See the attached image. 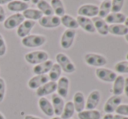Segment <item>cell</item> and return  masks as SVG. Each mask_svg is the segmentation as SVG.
I'll return each mask as SVG.
<instances>
[{"label":"cell","mask_w":128,"mask_h":119,"mask_svg":"<svg viewBox=\"0 0 128 119\" xmlns=\"http://www.w3.org/2000/svg\"><path fill=\"white\" fill-rule=\"evenodd\" d=\"M98 14V6L96 4H92V3H86L83 4L78 10V15L81 17H97Z\"/></svg>","instance_id":"ba28073f"},{"label":"cell","mask_w":128,"mask_h":119,"mask_svg":"<svg viewBox=\"0 0 128 119\" xmlns=\"http://www.w3.org/2000/svg\"><path fill=\"white\" fill-rule=\"evenodd\" d=\"M122 103V99L120 96L112 95L106 100L104 104V111L106 114H112L115 112L118 106Z\"/></svg>","instance_id":"30bf717a"},{"label":"cell","mask_w":128,"mask_h":119,"mask_svg":"<svg viewBox=\"0 0 128 119\" xmlns=\"http://www.w3.org/2000/svg\"><path fill=\"white\" fill-rule=\"evenodd\" d=\"M112 12H120L123 9L125 0H112Z\"/></svg>","instance_id":"e575fe53"},{"label":"cell","mask_w":128,"mask_h":119,"mask_svg":"<svg viewBox=\"0 0 128 119\" xmlns=\"http://www.w3.org/2000/svg\"><path fill=\"white\" fill-rule=\"evenodd\" d=\"M73 105L75 108V111L77 113L81 112L82 111H84L86 108V97L83 92L81 91H77L74 95H73Z\"/></svg>","instance_id":"44dd1931"},{"label":"cell","mask_w":128,"mask_h":119,"mask_svg":"<svg viewBox=\"0 0 128 119\" xmlns=\"http://www.w3.org/2000/svg\"><path fill=\"white\" fill-rule=\"evenodd\" d=\"M124 24H125L126 26L127 27V29H128V17H126V20H125V23H124Z\"/></svg>","instance_id":"f6af8a7d"},{"label":"cell","mask_w":128,"mask_h":119,"mask_svg":"<svg viewBox=\"0 0 128 119\" xmlns=\"http://www.w3.org/2000/svg\"><path fill=\"white\" fill-rule=\"evenodd\" d=\"M84 60L86 64L92 67L101 68L104 67L107 64V60L103 55L98 53H86L84 57Z\"/></svg>","instance_id":"277c9868"},{"label":"cell","mask_w":128,"mask_h":119,"mask_svg":"<svg viewBox=\"0 0 128 119\" xmlns=\"http://www.w3.org/2000/svg\"><path fill=\"white\" fill-rule=\"evenodd\" d=\"M22 14L24 16V19L35 21V22L37 20L38 21L43 17V14L40 10H38V9H32V8H28L24 11H23Z\"/></svg>","instance_id":"4316f807"},{"label":"cell","mask_w":128,"mask_h":119,"mask_svg":"<svg viewBox=\"0 0 128 119\" xmlns=\"http://www.w3.org/2000/svg\"><path fill=\"white\" fill-rule=\"evenodd\" d=\"M116 114L128 117V104H120L115 111Z\"/></svg>","instance_id":"d590c367"},{"label":"cell","mask_w":128,"mask_h":119,"mask_svg":"<svg viewBox=\"0 0 128 119\" xmlns=\"http://www.w3.org/2000/svg\"><path fill=\"white\" fill-rule=\"evenodd\" d=\"M20 1H22V2H24V3H28L29 2H30V0H20Z\"/></svg>","instance_id":"f907efd6"},{"label":"cell","mask_w":128,"mask_h":119,"mask_svg":"<svg viewBox=\"0 0 128 119\" xmlns=\"http://www.w3.org/2000/svg\"><path fill=\"white\" fill-rule=\"evenodd\" d=\"M7 8L9 10L15 12V13H21L29 8V4L20 0H12L7 4Z\"/></svg>","instance_id":"cb8c5ba5"},{"label":"cell","mask_w":128,"mask_h":119,"mask_svg":"<svg viewBox=\"0 0 128 119\" xmlns=\"http://www.w3.org/2000/svg\"><path fill=\"white\" fill-rule=\"evenodd\" d=\"M38 24L43 28H46V29L57 28V27H58L61 24L60 17L56 15L43 16L38 20Z\"/></svg>","instance_id":"9c48e42d"},{"label":"cell","mask_w":128,"mask_h":119,"mask_svg":"<svg viewBox=\"0 0 128 119\" xmlns=\"http://www.w3.org/2000/svg\"><path fill=\"white\" fill-rule=\"evenodd\" d=\"M12 0H0V5L4 4H8L10 2H12Z\"/></svg>","instance_id":"ee69618b"},{"label":"cell","mask_w":128,"mask_h":119,"mask_svg":"<svg viewBox=\"0 0 128 119\" xmlns=\"http://www.w3.org/2000/svg\"><path fill=\"white\" fill-rule=\"evenodd\" d=\"M100 98H101L100 91H98V90L92 91L88 95L87 98L86 99V108H84V110H95L100 104Z\"/></svg>","instance_id":"7c38bea8"},{"label":"cell","mask_w":128,"mask_h":119,"mask_svg":"<svg viewBox=\"0 0 128 119\" xmlns=\"http://www.w3.org/2000/svg\"><path fill=\"white\" fill-rule=\"evenodd\" d=\"M75 112L76 111H75V108L74 105H73L72 101H68L67 103L64 104V109H63V111L60 115V118L61 119H71L72 118Z\"/></svg>","instance_id":"f1b7e54d"},{"label":"cell","mask_w":128,"mask_h":119,"mask_svg":"<svg viewBox=\"0 0 128 119\" xmlns=\"http://www.w3.org/2000/svg\"><path fill=\"white\" fill-rule=\"evenodd\" d=\"M61 74H62V69L60 68V66L55 63L53 64L52 67L51 68L50 71L48 72V77H49V80L52 81V82H57L61 77Z\"/></svg>","instance_id":"d6a6232c"},{"label":"cell","mask_w":128,"mask_h":119,"mask_svg":"<svg viewBox=\"0 0 128 119\" xmlns=\"http://www.w3.org/2000/svg\"><path fill=\"white\" fill-rule=\"evenodd\" d=\"M24 119H42V118H38V117L33 116V115H26Z\"/></svg>","instance_id":"b9f144b4"},{"label":"cell","mask_w":128,"mask_h":119,"mask_svg":"<svg viewBox=\"0 0 128 119\" xmlns=\"http://www.w3.org/2000/svg\"><path fill=\"white\" fill-rule=\"evenodd\" d=\"M124 86H125V77L122 75L117 76L115 80L112 82V95L120 97L124 93Z\"/></svg>","instance_id":"603a6c76"},{"label":"cell","mask_w":128,"mask_h":119,"mask_svg":"<svg viewBox=\"0 0 128 119\" xmlns=\"http://www.w3.org/2000/svg\"><path fill=\"white\" fill-rule=\"evenodd\" d=\"M6 18V14H5L4 9L2 5H0V23H3Z\"/></svg>","instance_id":"f35d334b"},{"label":"cell","mask_w":128,"mask_h":119,"mask_svg":"<svg viewBox=\"0 0 128 119\" xmlns=\"http://www.w3.org/2000/svg\"><path fill=\"white\" fill-rule=\"evenodd\" d=\"M51 119H61V118H60V117H57V116H56V117H52Z\"/></svg>","instance_id":"c3c4849f"},{"label":"cell","mask_w":128,"mask_h":119,"mask_svg":"<svg viewBox=\"0 0 128 119\" xmlns=\"http://www.w3.org/2000/svg\"><path fill=\"white\" fill-rule=\"evenodd\" d=\"M124 94L128 97V77H125V86H124Z\"/></svg>","instance_id":"ab89813d"},{"label":"cell","mask_w":128,"mask_h":119,"mask_svg":"<svg viewBox=\"0 0 128 119\" xmlns=\"http://www.w3.org/2000/svg\"><path fill=\"white\" fill-rule=\"evenodd\" d=\"M0 119H5V117L3 115V113L0 112Z\"/></svg>","instance_id":"7dc6e473"},{"label":"cell","mask_w":128,"mask_h":119,"mask_svg":"<svg viewBox=\"0 0 128 119\" xmlns=\"http://www.w3.org/2000/svg\"><path fill=\"white\" fill-rule=\"evenodd\" d=\"M70 80L66 77H60L57 81V94L63 98H66L69 92Z\"/></svg>","instance_id":"5bb4252c"},{"label":"cell","mask_w":128,"mask_h":119,"mask_svg":"<svg viewBox=\"0 0 128 119\" xmlns=\"http://www.w3.org/2000/svg\"><path fill=\"white\" fill-rule=\"evenodd\" d=\"M126 60L128 61V52L126 53Z\"/></svg>","instance_id":"816d5d0a"},{"label":"cell","mask_w":128,"mask_h":119,"mask_svg":"<svg viewBox=\"0 0 128 119\" xmlns=\"http://www.w3.org/2000/svg\"><path fill=\"white\" fill-rule=\"evenodd\" d=\"M112 12V3L111 0L108 1H102L101 4L98 7V17L101 18H106L107 15Z\"/></svg>","instance_id":"1f68e13d"},{"label":"cell","mask_w":128,"mask_h":119,"mask_svg":"<svg viewBox=\"0 0 128 119\" xmlns=\"http://www.w3.org/2000/svg\"><path fill=\"white\" fill-rule=\"evenodd\" d=\"M52 104L53 107L54 111V115H56L57 117H60L61 113L63 111L64 106V98L61 97L59 95H58L57 93H53L52 95Z\"/></svg>","instance_id":"ac0fdd59"},{"label":"cell","mask_w":128,"mask_h":119,"mask_svg":"<svg viewBox=\"0 0 128 119\" xmlns=\"http://www.w3.org/2000/svg\"><path fill=\"white\" fill-rule=\"evenodd\" d=\"M38 107L40 111L44 113L46 116L49 117V118H52L54 115L53 107L51 101L46 97H39L38 99Z\"/></svg>","instance_id":"e0dca14e"},{"label":"cell","mask_w":128,"mask_h":119,"mask_svg":"<svg viewBox=\"0 0 128 119\" xmlns=\"http://www.w3.org/2000/svg\"><path fill=\"white\" fill-rule=\"evenodd\" d=\"M49 81V77L47 75H35L28 81L27 84L30 90H37Z\"/></svg>","instance_id":"2e32d148"},{"label":"cell","mask_w":128,"mask_h":119,"mask_svg":"<svg viewBox=\"0 0 128 119\" xmlns=\"http://www.w3.org/2000/svg\"><path fill=\"white\" fill-rule=\"evenodd\" d=\"M6 44H5V40L4 38L3 35L0 34V57H4L6 54Z\"/></svg>","instance_id":"74e56055"},{"label":"cell","mask_w":128,"mask_h":119,"mask_svg":"<svg viewBox=\"0 0 128 119\" xmlns=\"http://www.w3.org/2000/svg\"><path fill=\"white\" fill-rule=\"evenodd\" d=\"M24 21V17L22 13H14L5 18L4 21V27L6 30H13L18 28Z\"/></svg>","instance_id":"5b68a950"},{"label":"cell","mask_w":128,"mask_h":119,"mask_svg":"<svg viewBox=\"0 0 128 119\" xmlns=\"http://www.w3.org/2000/svg\"><path fill=\"white\" fill-rule=\"evenodd\" d=\"M51 6L54 14L58 17H61L66 14V9L62 0H51Z\"/></svg>","instance_id":"4dcf8cb0"},{"label":"cell","mask_w":128,"mask_h":119,"mask_svg":"<svg viewBox=\"0 0 128 119\" xmlns=\"http://www.w3.org/2000/svg\"><path fill=\"white\" fill-rule=\"evenodd\" d=\"M57 91V82L49 81L46 84L36 90V95L38 97H44L48 95H52Z\"/></svg>","instance_id":"8fae6325"},{"label":"cell","mask_w":128,"mask_h":119,"mask_svg":"<svg viewBox=\"0 0 128 119\" xmlns=\"http://www.w3.org/2000/svg\"><path fill=\"white\" fill-rule=\"evenodd\" d=\"M46 43V37L39 34H30L22 38V44L26 48H37Z\"/></svg>","instance_id":"6da1fadb"},{"label":"cell","mask_w":128,"mask_h":119,"mask_svg":"<svg viewBox=\"0 0 128 119\" xmlns=\"http://www.w3.org/2000/svg\"><path fill=\"white\" fill-rule=\"evenodd\" d=\"M125 39H126V42L128 43V33L125 36Z\"/></svg>","instance_id":"681fc988"},{"label":"cell","mask_w":128,"mask_h":119,"mask_svg":"<svg viewBox=\"0 0 128 119\" xmlns=\"http://www.w3.org/2000/svg\"><path fill=\"white\" fill-rule=\"evenodd\" d=\"M53 64V61L51 60V59H48V60L44 61L41 64L34 65L32 71L35 75H47V73L50 71Z\"/></svg>","instance_id":"ffe728a7"},{"label":"cell","mask_w":128,"mask_h":119,"mask_svg":"<svg viewBox=\"0 0 128 119\" xmlns=\"http://www.w3.org/2000/svg\"><path fill=\"white\" fill-rule=\"evenodd\" d=\"M92 21L96 31L100 36L106 37L109 34V24L104 21V18H101V17L97 16V17H92Z\"/></svg>","instance_id":"4fadbf2b"},{"label":"cell","mask_w":128,"mask_h":119,"mask_svg":"<svg viewBox=\"0 0 128 119\" xmlns=\"http://www.w3.org/2000/svg\"><path fill=\"white\" fill-rule=\"evenodd\" d=\"M5 91H6V84L4 78L0 77V103H2L5 97Z\"/></svg>","instance_id":"8d00e7d4"},{"label":"cell","mask_w":128,"mask_h":119,"mask_svg":"<svg viewBox=\"0 0 128 119\" xmlns=\"http://www.w3.org/2000/svg\"><path fill=\"white\" fill-rule=\"evenodd\" d=\"M109 33L113 36H124L128 33V29L124 24H110Z\"/></svg>","instance_id":"83f0119b"},{"label":"cell","mask_w":128,"mask_h":119,"mask_svg":"<svg viewBox=\"0 0 128 119\" xmlns=\"http://www.w3.org/2000/svg\"><path fill=\"white\" fill-rule=\"evenodd\" d=\"M113 119H128V117L116 114V115H113Z\"/></svg>","instance_id":"60d3db41"},{"label":"cell","mask_w":128,"mask_h":119,"mask_svg":"<svg viewBox=\"0 0 128 119\" xmlns=\"http://www.w3.org/2000/svg\"><path fill=\"white\" fill-rule=\"evenodd\" d=\"M71 119H72V118H71Z\"/></svg>","instance_id":"db71d44e"},{"label":"cell","mask_w":128,"mask_h":119,"mask_svg":"<svg viewBox=\"0 0 128 119\" xmlns=\"http://www.w3.org/2000/svg\"><path fill=\"white\" fill-rule=\"evenodd\" d=\"M126 18V17L122 12H111L104 18V21L108 24H120L125 23Z\"/></svg>","instance_id":"7402d4cb"},{"label":"cell","mask_w":128,"mask_h":119,"mask_svg":"<svg viewBox=\"0 0 128 119\" xmlns=\"http://www.w3.org/2000/svg\"><path fill=\"white\" fill-rule=\"evenodd\" d=\"M95 75L100 81L104 83H112L117 77V74L112 70L106 69V68L101 67L97 68L95 71Z\"/></svg>","instance_id":"8992f818"},{"label":"cell","mask_w":128,"mask_h":119,"mask_svg":"<svg viewBox=\"0 0 128 119\" xmlns=\"http://www.w3.org/2000/svg\"><path fill=\"white\" fill-rule=\"evenodd\" d=\"M77 22L78 24V27H81L83 30L87 33L93 34L96 32L95 27L93 25V23L91 18L86 17H81V16H78L77 17Z\"/></svg>","instance_id":"d6986e66"},{"label":"cell","mask_w":128,"mask_h":119,"mask_svg":"<svg viewBox=\"0 0 128 119\" xmlns=\"http://www.w3.org/2000/svg\"><path fill=\"white\" fill-rule=\"evenodd\" d=\"M102 119H113V114H106Z\"/></svg>","instance_id":"7bdbcfd3"},{"label":"cell","mask_w":128,"mask_h":119,"mask_svg":"<svg viewBox=\"0 0 128 119\" xmlns=\"http://www.w3.org/2000/svg\"><path fill=\"white\" fill-rule=\"evenodd\" d=\"M76 37V30L66 29L63 32L60 38V46L64 50H68L72 46Z\"/></svg>","instance_id":"52a82bcc"},{"label":"cell","mask_w":128,"mask_h":119,"mask_svg":"<svg viewBox=\"0 0 128 119\" xmlns=\"http://www.w3.org/2000/svg\"><path fill=\"white\" fill-rule=\"evenodd\" d=\"M61 24L64 25L66 29H71V30H76L78 28V24L77 22V19L72 17L71 15L64 14V16L60 17Z\"/></svg>","instance_id":"484cf974"},{"label":"cell","mask_w":128,"mask_h":119,"mask_svg":"<svg viewBox=\"0 0 128 119\" xmlns=\"http://www.w3.org/2000/svg\"><path fill=\"white\" fill-rule=\"evenodd\" d=\"M56 61H57V64L62 69V71L67 74H72L76 71L75 64L72 62L70 57L64 53H62V52L58 53L56 55Z\"/></svg>","instance_id":"7a4b0ae2"},{"label":"cell","mask_w":128,"mask_h":119,"mask_svg":"<svg viewBox=\"0 0 128 119\" xmlns=\"http://www.w3.org/2000/svg\"><path fill=\"white\" fill-rule=\"evenodd\" d=\"M101 113L97 109L95 110H84L78 113V119H101Z\"/></svg>","instance_id":"d4e9b609"},{"label":"cell","mask_w":128,"mask_h":119,"mask_svg":"<svg viewBox=\"0 0 128 119\" xmlns=\"http://www.w3.org/2000/svg\"><path fill=\"white\" fill-rule=\"evenodd\" d=\"M100 1H108V0H100Z\"/></svg>","instance_id":"f5cc1de1"},{"label":"cell","mask_w":128,"mask_h":119,"mask_svg":"<svg viewBox=\"0 0 128 119\" xmlns=\"http://www.w3.org/2000/svg\"><path fill=\"white\" fill-rule=\"evenodd\" d=\"M36 22L32 20H27L24 19V21L22 23L17 29V35L20 38H24V37H27L28 35H30V31L33 29V27L35 26Z\"/></svg>","instance_id":"9a60e30c"},{"label":"cell","mask_w":128,"mask_h":119,"mask_svg":"<svg viewBox=\"0 0 128 119\" xmlns=\"http://www.w3.org/2000/svg\"><path fill=\"white\" fill-rule=\"evenodd\" d=\"M114 71L116 73L128 74V61H120L114 65Z\"/></svg>","instance_id":"836d02e7"},{"label":"cell","mask_w":128,"mask_h":119,"mask_svg":"<svg viewBox=\"0 0 128 119\" xmlns=\"http://www.w3.org/2000/svg\"><path fill=\"white\" fill-rule=\"evenodd\" d=\"M24 59L30 64H38L49 59V55L44 50H34L26 54Z\"/></svg>","instance_id":"3957f363"},{"label":"cell","mask_w":128,"mask_h":119,"mask_svg":"<svg viewBox=\"0 0 128 119\" xmlns=\"http://www.w3.org/2000/svg\"><path fill=\"white\" fill-rule=\"evenodd\" d=\"M38 10L42 12L43 16H52L54 15L53 10H52L51 3H48L46 0H39L37 3Z\"/></svg>","instance_id":"f546056e"},{"label":"cell","mask_w":128,"mask_h":119,"mask_svg":"<svg viewBox=\"0 0 128 119\" xmlns=\"http://www.w3.org/2000/svg\"><path fill=\"white\" fill-rule=\"evenodd\" d=\"M39 0H30V2H32V3H33V4H37L38 3Z\"/></svg>","instance_id":"bcb514c9"}]
</instances>
